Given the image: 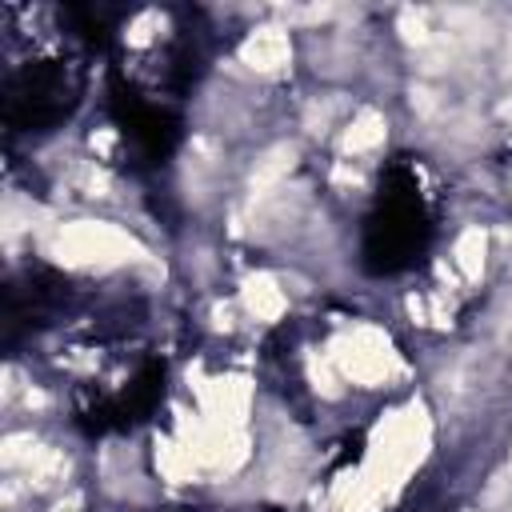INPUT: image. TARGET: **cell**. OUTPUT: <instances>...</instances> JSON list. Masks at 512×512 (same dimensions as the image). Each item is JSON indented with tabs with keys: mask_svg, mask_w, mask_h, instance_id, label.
<instances>
[{
	"mask_svg": "<svg viewBox=\"0 0 512 512\" xmlns=\"http://www.w3.org/2000/svg\"><path fill=\"white\" fill-rule=\"evenodd\" d=\"M84 76L60 56L28 60L4 80V124L12 132H52L80 104Z\"/></svg>",
	"mask_w": 512,
	"mask_h": 512,
	"instance_id": "7a4b0ae2",
	"label": "cell"
},
{
	"mask_svg": "<svg viewBox=\"0 0 512 512\" xmlns=\"http://www.w3.org/2000/svg\"><path fill=\"white\" fill-rule=\"evenodd\" d=\"M428 236H432V216L420 188V172L408 160H392L380 172L376 204L364 220V240H360L364 268L372 276H396L424 256Z\"/></svg>",
	"mask_w": 512,
	"mask_h": 512,
	"instance_id": "6da1fadb",
	"label": "cell"
},
{
	"mask_svg": "<svg viewBox=\"0 0 512 512\" xmlns=\"http://www.w3.org/2000/svg\"><path fill=\"white\" fill-rule=\"evenodd\" d=\"M108 108H112V120L116 128L124 132L128 148L136 152V160L144 164H164L180 140V120L168 104L136 92L132 84H120L112 80L108 88Z\"/></svg>",
	"mask_w": 512,
	"mask_h": 512,
	"instance_id": "3957f363",
	"label": "cell"
}]
</instances>
